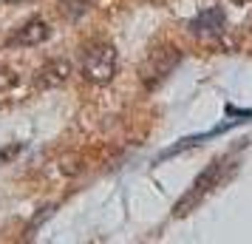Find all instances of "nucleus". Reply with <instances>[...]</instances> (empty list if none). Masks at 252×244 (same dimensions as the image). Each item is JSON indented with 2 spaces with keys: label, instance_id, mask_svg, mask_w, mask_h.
Returning a JSON list of instances; mask_svg holds the SVG:
<instances>
[{
  "label": "nucleus",
  "instance_id": "obj_4",
  "mask_svg": "<svg viewBox=\"0 0 252 244\" xmlns=\"http://www.w3.org/2000/svg\"><path fill=\"white\" fill-rule=\"evenodd\" d=\"M68 63H63V60H48L43 69L37 71V85L40 88H54V85H63V82L68 80Z\"/></svg>",
  "mask_w": 252,
  "mask_h": 244
},
{
  "label": "nucleus",
  "instance_id": "obj_5",
  "mask_svg": "<svg viewBox=\"0 0 252 244\" xmlns=\"http://www.w3.org/2000/svg\"><path fill=\"white\" fill-rule=\"evenodd\" d=\"M91 6H94V0H60V12L65 17H71V20H80Z\"/></svg>",
  "mask_w": 252,
  "mask_h": 244
},
{
  "label": "nucleus",
  "instance_id": "obj_2",
  "mask_svg": "<svg viewBox=\"0 0 252 244\" xmlns=\"http://www.w3.org/2000/svg\"><path fill=\"white\" fill-rule=\"evenodd\" d=\"M48 37H51V26H48L46 20L34 17V20H29L26 26H20V29L9 37V46H20V48H26V46H43Z\"/></svg>",
  "mask_w": 252,
  "mask_h": 244
},
{
  "label": "nucleus",
  "instance_id": "obj_1",
  "mask_svg": "<svg viewBox=\"0 0 252 244\" xmlns=\"http://www.w3.org/2000/svg\"><path fill=\"white\" fill-rule=\"evenodd\" d=\"M119 71V57L111 43H91L82 48L80 57V74L91 85H108Z\"/></svg>",
  "mask_w": 252,
  "mask_h": 244
},
{
  "label": "nucleus",
  "instance_id": "obj_3",
  "mask_svg": "<svg viewBox=\"0 0 252 244\" xmlns=\"http://www.w3.org/2000/svg\"><path fill=\"white\" fill-rule=\"evenodd\" d=\"M190 32L195 37H216L224 32V12L221 9H207L190 23Z\"/></svg>",
  "mask_w": 252,
  "mask_h": 244
}]
</instances>
